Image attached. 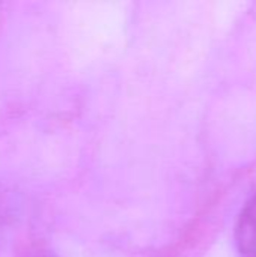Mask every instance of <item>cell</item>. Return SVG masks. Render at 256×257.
Returning a JSON list of instances; mask_svg holds the SVG:
<instances>
[{
    "label": "cell",
    "instance_id": "7a4b0ae2",
    "mask_svg": "<svg viewBox=\"0 0 256 257\" xmlns=\"http://www.w3.org/2000/svg\"><path fill=\"white\" fill-rule=\"evenodd\" d=\"M23 257H54L50 251H45V250H32L29 251L27 254H24Z\"/></svg>",
    "mask_w": 256,
    "mask_h": 257
},
{
    "label": "cell",
    "instance_id": "6da1fadb",
    "mask_svg": "<svg viewBox=\"0 0 256 257\" xmlns=\"http://www.w3.org/2000/svg\"><path fill=\"white\" fill-rule=\"evenodd\" d=\"M237 247L241 257H256V194L243 208L237 229Z\"/></svg>",
    "mask_w": 256,
    "mask_h": 257
}]
</instances>
